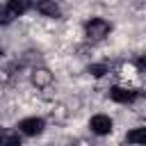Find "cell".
<instances>
[{
	"instance_id": "6da1fadb",
	"label": "cell",
	"mask_w": 146,
	"mask_h": 146,
	"mask_svg": "<svg viewBox=\"0 0 146 146\" xmlns=\"http://www.w3.org/2000/svg\"><path fill=\"white\" fill-rule=\"evenodd\" d=\"M110 30H112V25H110L105 18H89V21L84 23V34H87V39H91V41H100L103 36L110 34Z\"/></svg>"
},
{
	"instance_id": "7a4b0ae2",
	"label": "cell",
	"mask_w": 146,
	"mask_h": 146,
	"mask_svg": "<svg viewBox=\"0 0 146 146\" xmlns=\"http://www.w3.org/2000/svg\"><path fill=\"white\" fill-rule=\"evenodd\" d=\"M43 119H39V116H30V119H23L21 123H18V130L23 132V135H27V137H36V135H41L43 132Z\"/></svg>"
},
{
	"instance_id": "3957f363",
	"label": "cell",
	"mask_w": 146,
	"mask_h": 146,
	"mask_svg": "<svg viewBox=\"0 0 146 146\" xmlns=\"http://www.w3.org/2000/svg\"><path fill=\"white\" fill-rule=\"evenodd\" d=\"M110 98H112L114 103L128 105V103H135V100L139 98V91H135V89H123V87H112V89H110Z\"/></svg>"
},
{
	"instance_id": "277c9868",
	"label": "cell",
	"mask_w": 146,
	"mask_h": 146,
	"mask_svg": "<svg viewBox=\"0 0 146 146\" xmlns=\"http://www.w3.org/2000/svg\"><path fill=\"white\" fill-rule=\"evenodd\" d=\"M89 128H91L94 135H100V137H103V135H110V132H112V119L105 116V114H96V116H91Z\"/></svg>"
},
{
	"instance_id": "5b68a950",
	"label": "cell",
	"mask_w": 146,
	"mask_h": 146,
	"mask_svg": "<svg viewBox=\"0 0 146 146\" xmlns=\"http://www.w3.org/2000/svg\"><path fill=\"white\" fill-rule=\"evenodd\" d=\"M30 7H32V0H7V9H9L11 18L23 16V14H25Z\"/></svg>"
},
{
	"instance_id": "8992f818",
	"label": "cell",
	"mask_w": 146,
	"mask_h": 146,
	"mask_svg": "<svg viewBox=\"0 0 146 146\" xmlns=\"http://www.w3.org/2000/svg\"><path fill=\"white\" fill-rule=\"evenodd\" d=\"M36 9L43 14V16H50V18H59L62 11L59 7L55 5V0H36Z\"/></svg>"
},
{
	"instance_id": "52a82bcc",
	"label": "cell",
	"mask_w": 146,
	"mask_h": 146,
	"mask_svg": "<svg viewBox=\"0 0 146 146\" xmlns=\"http://www.w3.org/2000/svg\"><path fill=\"white\" fill-rule=\"evenodd\" d=\"M32 82H34L36 87H48V84L52 82V75H50L48 68H34V73H32Z\"/></svg>"
},
{
	"instance_id": "ba28073f",
	"label": "cell",
	"mask_w": 146,
	"mask_h": 146,
	"mask_svg": "<svg viewBox=\"0 0 146 146\" xmlns=\"http://www.w3.org/2000/svg\"><path fill=\"white\" fill-rule=\"evenodd\" d=\"M125 141L130 144H146V128H135L125 135Z\"/></svg>"
},
{
	"instance_id": "9c48e42d",
	"label": "cell",
	"mask_w": 146,
	"mask_h": 146,
	"mask_svg": "<svg viewBox=\"0 0 146 146\" xmlns=\"http://www.w3.org/2000/svg\"><path fill=\"white\" fill-rule=\"evenodd\" d=\"M21 137L18 135H11V132H0V144H18Z\"/></svg>"
},
{
	"instance_id": "30bf717a",
	"label": "cell",
	"mask_w": 146,
	"mask_h": 146,
	"mask_svg": "<svg viewBox=\"0 0 146 146\" xmlns=\"http://www.w3.org/2000/svg\"><path fill=\"white\" fill-rule=\"evenodd\" d=\"M105 71H107V66H105V64H94V66H89V73H91V75H96V78L105 75Z\"/></svg>"
},
{
	"instance_id": "8fae6325",
	"label": "cell",
	"mask_w": 146,
	"mask_h": 146,
	"mask_svg": "<svg viewBox=\"0 0 146 146\" xmlns=\"http://www.w3.org/2000/svg\"><path fill=\"white\" fill-rule=\"evenodd\" d=\"M9 21H14V18H11V14H9L7 5H2V7H0V25H7Z\"/></svg>"
},
{
	"instance_id": "7c38bea8",
	"label": "cell",
	"mask_w": 146,
	"mask_h": 146,
	"mask_svg": "<svg viewBox=\"0 0 146 146\" xmlns=\"http://www.w3.org/2000/svg\"><path fill=\"white\" fill-rule=\"evenodd\" d=\"M137 66H139V68H146V55H141V57L137 59Z\"/></svg>"
},
{
	"instance_id": "4fadbf2b",
	"label": "cell",
	"mask_w": 146,
	"mask_h": 146,
	"mask_svg": "<svg viewBox=\"0 0 146 146\" xmlns=\"http://www.w3.org/2000/svg\"><path fill=\"white\" fill-rule=\"evenodd\" d=\"M32 2H36V0H32Z\"/></svg>"
}]
</instances>
